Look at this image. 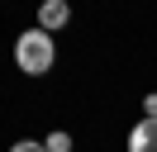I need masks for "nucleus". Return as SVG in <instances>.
<instances>
[{"mask_svg": "<svg viewBox=\"0 0 157 152\" xmlns=\"http://www.w3.org/2000/svg\"><path fill=\"white\" fill-rule=\"evenodd\" d=\"M14 62H19L24 76H43V71H52V62H57V43H52V33H43V28L19 33V38H14Z\"/></svg>", "mask_w": 157, "mask_h": 152, "instance_id": "obj_1", "label": "nucleus"}, {"mask_svg": "<svg viewBox=\"0 0 157 152\" xmlns=\"http://www.w3.org/2000/svg\"><path fill=\"white\" fill-rule=\"evenodd\" d=\"M128 152H157V119H138L133 133H128Z\"/></svg>", "mask_w": 157, "mask_h": 152, "instance_id": "obj_2", "label": "nucleus"}, {"mask_svg": "<svg viewBox=\"0 0 157 152\" xmlns=\"http://www.w3.org/2000/svg\"><path fill=\"white\" fill-rule=\"evenodd\" d=\"M67 19H71V10H67V0H48V5L38 10V28H43V33H57V28L67 24Z\"/></svg>", "mask_w": 157, "mask_h": 152, "instance_id": "obj_3", "label": "nucleus"}, {"mask_svg": "<svg viewBox=\"0 0 157 152\" xmlns=\"http://www.w3.org/2000/svg\"><path fill=\"white\" fill-rule=\"evenodd\" d=\"M43 147H48V152H71V133H48V138H43Z\"/></svg>", "mask_w": 157, "mask_h": 152, "instance_id": "obj_4", "label": "nucleus"}, {"mask_svg": "<svg viewBox=\"0 0 157 152\" xmlns=\"http://www.w3.org/2000/svg\"><path fill=\"white\" fill-rule=\"evenodd\" d=\"M10 152H48V147H43V142H33V138H24V142H14Z\"/></svg>", "mask_w": 157, "mask_h": 152, "instance_id": "obj_5", "label": "nucleus"}, {"mask_svg": "<svg viewBox=\"0 0 157 152\" xmlns=\"http://www.w3.org/2000/svg\"><path fill=\"white\" fill-rule=\"evenodd\" d=\"M143 109H147V119H157V95H147V100H143Z\"/></svg>", "mask_w": 157, "mask_h": 152, "instance_id": "obj_6", "label": "nucleus"}]
</instances>
